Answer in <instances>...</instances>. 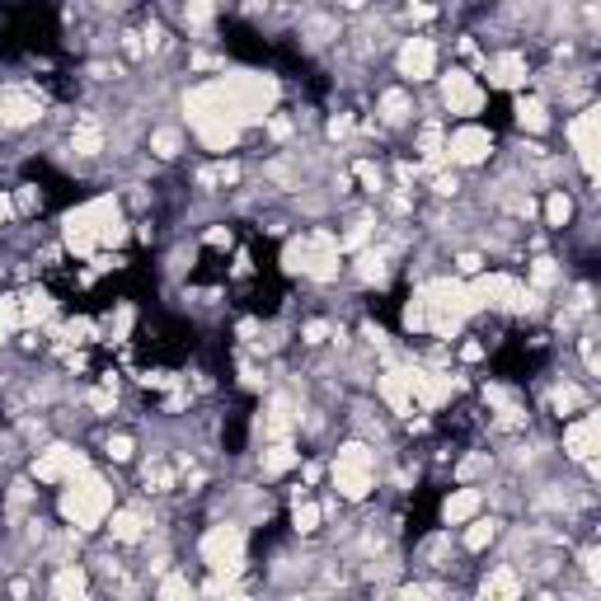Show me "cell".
Here are the masks:
<instances>
[{
	"label": "cell",
	"mask_w": 601,
	"mask_h": 601,
	"mask_svg": "<svg viewBox=\"0 0 601 601\" xmlns=\"http://www.w3.org/2000/svg\"><path fill=\"white\" fill-rule=\"evenodd\" d=\"M109 512H113V484L90 465L71 474L66 489H61V517L71 522V531H94L109 522Z\"/></svg>",
	"instance_id": "obj_1"
},
{
	"label": "cell",
	"mask_w": 601,
	"mask_h": 601,
	"mask_svg": "<svg viewBox=\"0 0 601 601\" xmlns=\"http://www.w3.org/2000/svg\"><path fill=\"white\" fill-rule=\"evenodd\" d=\"M376 489V451L367 442H343L334 455V493L348 503H362Z\"/></svg>",
	"instance_id": "obj_2"
},
{
	"label": "cell",
	"mask_w": 601,
	"mask_h": 601,
	"mask_svg": "<svg viewBox=\"0 0 601 601\" xmlns=\"http://www.w3.org/2000/svg\"><path fill=\"white\" fill-rule=\"evenodd\" d=\"M118 212L113 198H94L85 207H75V212H66V221H61V240H66L71 254H94L99 250V231L103 221H109Z\"/></svg>",
	"instance_id": "obj_3"
},
{
	"label": "cell",
	"mask_w": 601,
	"mask_h": 601,
	"mask_svg": "<svg viewBox=\"0 0 601 601\" xmlns=\"http://www.w3.org/2000/svg\"><path fill=\"white\" fill-rule=\"evenodd\" d=\"M198 550H202V564L212 569L217 578H231V573L244 569V526H235V522L207 526V535H202Z\"/></svg>",
	"instance_id": "obj_4"
},
{
	"label": "cell",
	"mask_w": 601,
	"mask_h": 601,
	"mask_svg": "<svg viewBox=\"0 0 601 601\" xmlns=\"http://www.w3.org/2000/svg\"><path fill=\"white\" fill-rule=\"evenodd\" d=\"M442 103H446V113L455 118H474L484 109V90H480V80H474L465 66H451L442 75Z\"/></svg>",
	"instance_id": "obj_5"
},
{
	"label": "cell",
	"mask_w": 601,
	"mask_h": 601,
	"mask_svg": "<svg viewBox=\"0 0 601 601\" xmlns=\"http://www.w3.org/2000/svg\"><path fill=\"white\" fill-rule=\"evenodd\" d=\"M493 155V132L489 128H474V122H465V128H455L446 137V160L461 164V170H474V164H484Z\"/></svg>",
	"instance_id": "obj_6"
},
{
	"label": "cell",
	"mask_w": 601,
	"mask_h": 601,
	"mask_svg": "<svg viewBox=\"0 0 601 601\" xmlns=\"http://www.w3.org/2000/svg\"><path fill=\"white\" fill-rule=\"evenodd\" d=\"M395 66H400L404 80L423 85V80L437 75V43H432V38H423V33L404 38V43H400V57H395Z\"/></svg>",
	"instance_id": "obj_7"
},
{
	"label": "cell",
	"mask_w": 601,
	"mask_h": 601,
	"mask_svg": "<svg viewBox=\"0 0 601 601\" xmlns=\"http://www.w3.org/2000/svg\"><path fill=\"white\" fill-rule=\"evenodd\" d=\"M85 465L90 461L75 446H48V451H38V461H33V480L38 484H66L71 474H80Z\"/></svg>",
	"instance_id": "obj_8"
},
{
	"label": "cell",
	"mask_w": 601,
	"mask_h": 601,
	"mask_svg": "<svg viewBox=\"0 0 601 601\" xmlns=\"http://www.w3.org/2000/svg\"><path fill=\"white\" fill-rule=\"evenodd\" d=\"M43 118V99L33 90H5L0 94V132H19Z\"/></svg>",
	"instance_id": "obj_9"
},
{
	"label": "cell",
	"mask_w": 601,
	"mask_h": 601,
	"mask_svg": "<svg viewBox=\"0 0 601 601\" xmlns=\"http://www.w3.org/2000/svg\"><path fill=\"white\" fill-rule=\"evenodd\" d=\"M597 446H601V419H597L592 409H583V419H573L564 428V451L573 455V461L592 465L597 461Z\"/></svg>",
	"instance_id": "obj_10"
},
{
	"label": "cell",
	"mask_w": 601,
	"mask_h": 601,
	"mask_svg": "<svg viewBox=\"0 0 601 601\" xmlns=\"http://www.w3.org/2000/svg\"><path fill=\"white\" fill-rule=\"evenodd\" d=\"M597 128H601V113L597 109H583L578 118H569V146H573V155H578V164L592 174L597 170Z\"/></svg>",
	"instance_id": "obj_11"
},
{
	"label": "cell",
	"mask_w": 601,
	"mask_h": 601,
	"mask_svg": "<svg viewBox=\"0 0 601 601\" xmlns=\"http://www.w3.org/2000/svg\"><path fill=\"white\" fill-rule=\"evenodd\" d=\"M484 75H489V85H499V90H522L531 80V66H526L522 52H493L484 61Z\"/></svg>",
	"instance_id": "obj_12"
},
{
	"label": "cell",
	"mask_w": 601,
	"mask_h": 601,
	"mask_svg": "<svg viewBox=\"0 0 601 601\" xmlns=\"http://www.w3.org/2000/svg\"><path fill=\"white\" fill-rule=\"evenodd\" d=\"M376 395L400 413V419H409L413 413V376H409V367H390L385 376H376Z\"/></svg>",
	"instance_id": "obj_13"
},
{
	"label": "cell",
	"mask_w": 601,
	"mask_h": 601,
	"mask_svg": "<svg viewBox=\"0 0 601 601\" xmlns=\"http://www.w3.org/2000/svg\"><path fill=\"white\" fill-rule=\"evenodd\" d=\"M146 531H151V517L141 512V508H113V512H109V535H113L118 545L146 541Z\"/></svg>",
	"instance_id": "obj_14"
},
{
	"label": "cell",
	"mask_w": 601,
	"mask_h": 601,
	"mask_svg": "<svg viewBox=\"0 0 601 601\" xmlns=\"http://www.w3.org/2000/svg\"><path fill=\"white\" fill-rule=\"evenodd\" d=\"M512 113H517V128L522 132H550V99L545 94H517Z\"/></svg>",
	"instance_id": "obj_15"
},
{
	"label": "cell",
	"mask_w": 601,
	"mask_h": 601,
	"mask_svg": "<svg viewBox=\"0 0 601 601\" xmlns=\"http://www.w3.org/2000/svg\"><path fill=\"white\" fill-rule=\"evenodd\" d=\"M480 508H484V493L465 484V489H455L451 499L442 503V522H446V526H465V522H470V517L480 512Z\"/></svg>",
	"instance_id": "obj_16"
},
{
	"label": "cell",
	"mask_w": 601,
	"mask_h": 601,
	"mask_svg": "<svg viewBox=\"0 0 601 601\" xmlns=\"http://www.w3.org/2000/svg\"><path fill=\"white\" fill-rule=\"evenodd\" d=\"M493 541H499V522H493V517H480V512H474L470 522H465V535H461V545H465L470 554H480V550H489Z\"/></svg>",
	"instance_id": "obj_17"
},
{
	"label": "cell",
	"mask_w": 601,
	"mask_h": 601,
	"mask_svg": "<svg viewBox=\"0 0 601 601\" xmlns=\"http://www.w3.org/2000/svg\"><path fill=\"white\" fill-rule=\"evenodd\" d=\"M90 592V578L80 564H57L52 573V597H85Z\"/></svg>",
	"instance_id": "obj_18"
},
{
	"label": "cell",
	"mask_w": 601,
	"mask_h": 601,
	"mask_svg": "<svg viewBox=\"0 0 601 601\" xmlns=\"http://www.w3.org/2000/svg\"><path fill=\"white\" fill-rule=\"evenodd\" d=\"M409 118H413L409 90H385V94H381V122H385V128H404Z\"/></svg>",
	"instance_id": "obj_19"
},
{
	"label": "cell",
	"mask_w": 601,
	"mask_h": 601,
	"mask_svg": "<svg viewBox=\"0 0 601 601\" xmlns=\"http://www.w3.org/2000/svg\"><path fill=\"white\" fill-rule=\"evenodd\" d=\"M71 151H75V155H99V151H103V128H99L94 118H80V122H75Z\"/></svg>",
	"instance_id": "obj_20"
},
{
	"label": "cell",
	"mask_w": 601,
	"mask_h": 601,
	"mask_svg": "<svg viewBox=\"0 0 601 601\" xmlns=\"http://www.w3.org/2000/svg\"><path fill=\"white\" fill-rule=\"evenodd\" d=\"M484 597H522V578H517V569L512 564H499L489 578H484V588H480Z\"/></svg>",
	"instance_id": "obj_21"
},
{
	"label": "cell",
	"mask_w": 601,
	"mask_h": 601,
	"mask_svg": "<svg viewBox=\"0 0 601 601\" xmlns=\"http://www.w3.org/2000/svg\"><path fill=\"white\" fill-rule=\"evenodd\" d=\"M296 465V446L292 437H273V446L263 451V474H287Z\"/></svg>",
	"instance_id": "obj_22"
},
{
	"label": "cell",
	"mask_w": 601,
	"mask_h": 601,
	"mask_svg": "<svg viewBox=\"0 0 601 601\" xmlns=\"http://www.w3.org/2000/svg\"><path fill=\"white\" fill-rule=\"evenodd\" d=\"M550 409L564 419V413H573V409H588V395L578 390L573 381H564V385H554V395H550Z\"/></svg>",
	"instance_id": "obj_23"
},
{
	"label": "cell",
	"mask_w": 601,
	"mask_h": 601,
	"mask_svg": "<svg viewBox=\"0 0 601 601\" xmlns=\"http://www.w3.org/2000/svg\"><path fill=\"white\" fill-rule=\"evenodd\" d=\"M569 217H573V202H569V193H564V189H554V193L545 198V225H550V231H564V225H569Z\"/></svg>",
	"instance_id": "obj_24"
},
{
	"label": "cell",
	"mask_w": 601,
	"mask_h": 601,
	"mask_svg": "<svg viewBox=\"0 0 601 601\" xmlns=\"http://www.w3.org/2000/svg\"><path fill=\"white\" fill-rule=\"evenodd\" d=\"M19 315H24V324H43V320L52 315V296H48V292L19 296Z\"/></svg>",
	"instance_id": "obj_25"
},
{
	"label": "cell",
	"mask_w": 601,
	"mask_h": 601,
	"mask_svg": "<svg viewBox=\"0 0 601 601\" xmlns=\"http://www.w3.org/2000/svg\"><path fill=\"white\" fill-rule=\"evenodd\" d=\"M151 151H155L160 160H174V155L183 151V132H179V128H155V132H151Z\"/></svg>",
	"instance_id": "obj_26"
},
{
	"label": "cell",
	"mask_w": 601,
	"mask_h": 601,
	"mask_svg": "<svg viewBox=\"0 0 601 601\" xmlns=\"http://www.w3.org/2000/svg\"><path fill=\"white\" fill-rule=\"evenodd\" d=\"M320 522H324V508H320V503H296V508H292V526H296V535H315Z\"/></svg>",
	"instance_id": "obj_27"
},
{
	"label": "cell",
	"mask_w": 601,
	"mask_h": 601,
	"mask_svg": "<svg viewBox=\"0 0 601 601\" xmlns=\"http://www.w3.org/2000/svg\"><path fill=\"white\" fill-rule=\"evenodd\" d=\"M217 10H221V0H189V5H183V24H189V29H207L217 19Z\"/></svg>",
	"instance_id": "obj_28"
},
{
	"label": "cell",
	"mask_w": 601,
	"mask_h": 601,
	"mask_svg": "<svg viewBox=\"0 0 601 601\" xmlns=\"http://www.w3.org/2000/svg\"><path fill=\"white\" fill-rule=\"evenodd\" d=\"M526 278H531V287H535V292H545V287H554V282H559V263L541 254V259L531 263V273H526Z\"/></svg>",
	"instance_id": "obj_29"
},
{
	"label": "cell",
	"mask_w": 601,
	"mask_h": 601,
	"mask_svg": "<svg viewBox=\"0 0 601 601\" xmlns=\"http://www.w3.org/2000/svg\"><path fill=\"white\" fill-rule=\"evenodd\" d=\"M19 324H24V315H19V296H0V343H5Z\"/></svg>",
	"instance_id": "obj_30"
},
{
	"label": "cell",
	"mask_w": 601,
	"mask_h": 601,
	"mask_svg": "<svg viewBox=\"0 0 601 601\" xmlns=\"http://www.w3.org/2000/svg\"><path fill=\"white\" fill-rule=\"evenodd\" d=\"M404 329H409V334H428V305H423L419 292H413L409 305H404Z\"/></svg>",
	"instance_id": "obj_31"
},
{
	"label": "cell",
	"mask_w": 601,
	"mask_h": 601,
	"mask_svg": "<svg viewBox=\"0 0 601 601\" xmlns=\"http://www.w3.org/2000/svg\"><path fill=\"white\" fill-rule=\"evenodd\" d=\"M358 273H362V282H385V254L381 250H367L362 259H358Z\"/></svg>",
	"instance_id": "obj_32"
},
{
	"label": "cell",
	"mask_w": 601,
	"mask_h": 601,
	"mask_svg": "<svg viewBox=\"0 0 601 601\" xmlns=\"http://www.w3.org/2000/svg\"><path fill=\"white\" fill-rule=\"evenodd\" d=\"M352 174L362 179V189H367V193H385V179H381V170H376L371 160H358V170H352Z\"/></svg>",
	"instance_id": "obj_33"
},
{
	"label": "cell",
	"mask_w": 601,
	"mask_h": 601,
	"mask_svg": "<svg viewBox=\"0 0 601 601\" xmlns=\"http://www.w3.org/2000/svg\"><path fill=\"white\" fill-rule=\"evenodd\" d=\"M305 33H310V43H329V38H339V24H334V19H324V14H315Z\"/></svg>",
	"instance_id": "obj_34"
},
{
	"label": "cell",
	"mask_w": 601,
	"mask_h": 601,
	"mask_svg": "<svg viewBox=\"0 0 601 601\" xmlns=\"http://www.w3.org/2000/svg\"><path fill=\"white\" fill-rule=\"evenodd\" d=\"M132 455H137V442L128 437V432H118V437H109V461H132Z\"/></svg>",
	"instance_id": "obj_35"
},
{
	"label": "cell",
	"mask_w": 601,
	"mask_h": 601,
	"mask_svg": "<svg viewBox=\"0 0 601 601\" xmlns=\"http://www.w3.org/2000/svg\"><path fill=\"white\" fill-rule=\"evenodd\" d=\"M480 273H484V259L474 254V250L455 254V278H480Z\"/></svg>",
	"instance_id": "obj_36"
},
{
	"label": "cell",
	"mask_w": 601,
	"mask_h": 601,
	"mask_svg": "<svg viewBox=\"0 0 601 601\" xmlns=\"http://www.w3.org/2000/svg\"><path fill=\"white\" fill-rule=\"evenodd\" d=\"M160 597H189L193 592V583H189V578H164V583L155 588Z\"/></svg>",
	"instance_id": "obj_37"
},
{
	"label": "cell",
	"mask_w": 601,
	"mask_h": 601,
	"mask_svg": "<svg viewBox=\"0 0 601 601\" xmlns=\"http://www.w3.org/2000/svg\"><path fill=\"white\" fill-rule=\"evenodd\" d=\"M29 503H33V489H29V484H14V489H10V512H24Z\"/></svg>",
	"instance_id": "obj_38"
},
{
	"label": "cell",
	"mask_w": 601,
	"mask_h": 601,
	"mask_svg": "<svg viewBox=\"0 0 601 601\" xmlns=\"http://www.w3.org/2000/svg\"><path fill=\"white\" fill-rule=\"evenodd\" d=\"M329 334H334V329H329V324H320V320H315V324H305V329H301V339H305V343H324Z\"/></svg>",
	"instance_id": "obj_39"
},
{
	"label": "cell",
	"mask_w": 601,
	"mask_h": 601,
	"mask_svg": "<svg viewBox=\"0 0 601 601\" xmlns=\"http://www.w3.org/2000/svg\"><path fill=\"white\" fill-rule=\"evenodd\" d=\"M484 470H489V455H470L461 465V480H474V474H484Z\"/></svg>",
	"instance_id": "obj_40"
},
{
	"label": "cell",
	"mask_w": 601,
	"mask_h": 601,
	"mask_svg": "<svg viewBox=\"0 0 601 601\" xmlns=\"http://www.w3.org/2000/svg\"><path fill=\"white\" fill-rule=\"evenodd\" d=\"M455 189H461V179H455V174H437V183H432V193H437V198H451Z\"/></svg>",
	"instance_id": "obj_41"
},
{
	"label": "cell",
	"mask_w": 601,
	"mask_h": 601,
	"mask_svg": "<svg viewBox=\"0 0 601 601\" xmlns=\"http://www.w3.org/2000/svg\"><path fill=\"white\" fill-rule=\"evenodd\" d=\"M10 221H14V198H10V193H0V231H5Z\"/></svg>",
	"instance_id": "obj_42"
},
{
	"label": "cell",
	"mask_w": 601,
	"mask_h": 601,
	"mask_svg": "<svg viewBox=\"0 0 601 601\" xmlns=\"http://www.w3.org/2000/svg\"><path fill=\"white\" fill-rule=\"evenodd\" d=\"M348 132H352V118H348V113L329 122V137H348Z\"/></svg>",
	"instance_id": "obj_43"
},
{
	"label": "cell",
	"mask_w": 601,
	"mask_h": 601,
	"mask_svg": "<svg viewBox=\"0 0 601 601\" xmlns=\"http://www.w3.org/2000/svg\"><path fill=\"white\" fill-rule=\"evenodd\" d=\"M583 573H588V578H597V550H592V545L583 550Z\"/></svg>",
	"instance_id": "obj_44"
},
{
	"label": "cell",
	"mask_w": 601,
	"mask_h": 601,
	"mask_svg": "<svg viewBox=\"0 0 601 601\" xmlns=\"http://www.w3.org/2000/svg\"><path fill=\"white\" fill-rule=\"evenodd\" d=\"M461 358H465V362H474V358H484V343H465V348H461Z\"/></svg>",
	"instance_id": "obj_45"
},
{
	"label": "cell",
	"mask_w": 601,
	"mask_h": 601,
	"mask_svg": "<svg viewBox=\"0 0 601 601\" xmlns=\"http://www.w3.org/2000/svg\"><path fill=\"white\" fill-rule=\"evenodd\" d=\"M207 244H231V231H221V225H217V231H207Z\"/></svg>",
	"instance_id": "obj_46"
},
{
	"label": "cell",
	"mask_w": 601,
	"mask_h": 601,
	"mask_svg": "<svg viewBox=\"0 0 601 601\" xmlns=\"http://www.w3.org/2000/svg\"><path fill=\"white\" fill-rule=\"evenodd\" d=\"M128 0H99V10H122Z\"/></svg>",
	"instance_id": "obj_47"
},
{
	"label": "cell",
	"mask_w": 601,
	"mask_h": 601,
	"mask_svg": "<svg viewBox=\"0 0 601 601\" xmlns=\"http://www.w3.org/2000/svg\"><path fill=\"white\" fill-rule=\"evenodd\" d=\"M343 5H348V10H362V5H367V0H343Z\"/></svg>",
	"instance_id": "obj_48"
}]
</instances>
